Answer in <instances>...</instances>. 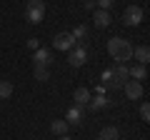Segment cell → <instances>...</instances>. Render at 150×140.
Returning <instances> with one entry per match:
<instances>
[{"label":"cell","instance_id":"8","mask_svg":"<svg viewBox=\"0 0 150 140\" xmlns=\"http://www.w3.org/2000/svg\"><path fill=\"white\" fill-rule=\"evenodd\" d=\"M90 98H93V93L88 88H75V93H73V100H75L78 108H85L88 103H90Z\"/></svg>","mask_w":150,"mask_h":140},{"label":"cell","instance_id":"15","mask_svg":"<svg viewBox=\"0 0 150 140\" xmlns=\"http://www.w3.org/2000/svg\"><path fill=\"white\" fill-rule=\"evenodd\" d=\"M98 140H120V130L115 128V125H108V128H103V130H100Z\"/></svg>","mask_w":150,"mask_h":140},{"label":"cell","instance_id":"21","mask_svg":"<svg viewBox=\"0 0 150 140\" xmlns=\"http://www.w3.org/2000/svg\"><path fill=\"white\" fill-rule=\"evenodd\" d=\"M95 5H98V10H110L115 5V0H95Z\"/></svg>","mask_w":150,"mask_h":140},{"label":"cell","instance_id":"2","mask_svg":"<svg viewBox=\"0 0 150 140\" xmlns=\"http://www.w3.org/2000/svg\"><path fill=\"white\" fill-rule=\"evenodd\" d=\"M43 18H45V3H43V0H28V5H25V20L38 25Z\"/></svg>","mask_w":150,"mask_h":140},{"label":"cell","instance_id":"4","mask_svg":"<svg viewBox=\"0 0 150 140\" xmlns=\"http://www.w3.org/2000/svg\"><path fill=\"white\" fill-rule=\"evenodd\" d=\"M143 8L140 5H128L125 8V13H123V23L125 25H130V28H135V25H140L143 23Z\"/></svg>","mask_w":150,"mask_h":140},{"label":"cell","instance_id":"11","mask_svg":"<svg viewBox=\"0 0 150 140\" xmlns=\"http://www.w3.org/2000/svg\"><path fill=\"white\" fill-rule=\"evenodd\" d=\"M93 23H95V28H108L112 23V15H110V10H95V18H93Z\"/></svg>","mask_w":150,"mask_h":140},{"label":"cell","instance_id":"24","mask_svg":"<svg viewBox=\"0 0 150 140\" xmlns=\"http://www.w3.org/2000/svg\"><path fill=\"white\" fill-rule=\"evenodd\" d=\"M63 140H68V138H63Z\"/></svg>","mask_w":150,"mask_h":140},{"label":"cell","instance_id":"20","mask_svg":"<svg viewBox=\"0 0 150 140\" xmlns=\"http://www.w3.org/2000/svg\"><path fill=\"white\" fill-rule=\"evenodd\" d=\"M13 95V83L10 80H0V100H8Z\"/></svg>","mask_w":150,"mask_h":140},{"label":"cell","instance_id":"19","mask_svg":"<svg viewBox=\"0 0 150 140\" xmlns=\"http://www.w3.org/2000/svg\"><path fill=\"white\" fill-rule=\"evenodd\" d=\"M68 128H70V125L65 123V120H53V123H50L53 135H65V133H68Z\"/></svg>","mask_w":150,"mask_h":140},{"label":"cell","instance_id":"23","mask_svg":"<svg viewBox=\"0 0 150 140\" xmlns=\"http://www.w3.org/2000/svg\"><path fill=\"white\" fill-rule=\"evenodd\" d=\"M28 48H30V50H38L40 45H38V40H35V38H30V40H28Z\"/></svg>","mask_w":150,"mask_h":140},{"label":"cell","instance_id":"13","mask_svg":"<svg viewBox=\"0 0 150 140\" xmlns=\"http://www.w3.org/2000/svg\"><path fill=\"white\" fill-rule=\"evenodd\" d=\"M65 123H68V125H80L83 123V108L73 105V108L68 110V115H65Z\"/></svg>","mask_w":150,"mask_h":140},{"label":"cell","instance_id":"12","mask_svg":"<svg viewBox=\"0 0 150 140\" xmlns=\"http://www.w3.org/2000/svg\"><path fill=\"white\" fill-rule=\"evenodd\" d=\"M100 80H103V88H105V90H118V88H123L118 80H115L112 70H105V73L100 75Z\"/></svg>","mask_w":150,"mask_h":140},{"label":"cell","instance_id":"7","mask_svg":"<svg viewBox=\"0 0 150 140\" xmlns=\"http://www.w3.org/2000/svg\"><path fill=\"white\" fill-rule=\"evenodd\" d=\"M33 63L35 65H45V68H50V63H53V53H50L48 48H38L35 55H33Z\"/></svg>","mask_w":150,"mask_h":140},{"label":"cell","instance_id":"17","mask_svg":"<svg viewBox=\"0 0 150 140\" xmlns=\"http://www.w3.org/2000/svg\"><path fill=\"white\" fill-rule=\"evenodd\" d=\"M93 110H105L108 105H110V100L108 98H103V95H95V98H90V103H88Z\"/></svg>","mask_w":150,"mask_h":140},{"label":"cell","instance_id":"3","mask_svg":"<svg viewBox=\"0 0 150 140\" xmlns=\"http://www.w3.org/2000/svg\"><path fill=\"white\" fill-rule=\"evenodd\" d=\"M85 60H88V48L85 45H75V48H70L68 50V63L73 65V68H80V65H85Z\"/></svg>","mask_w":150,"mask_h":140},{"label":"cell","instance_id":"18","mask_svg":"<svg viewBox=\"0 0 150 140\" xmlns=\"http://www.w3.org/2000/svg\"><path fill=\"white\" fill-rule=\"evenodd\" d=\"M70 35H73V40H75V43L85 40V38H88V25H75L73 30H70Z\"/></svg>","mask_w":150,"mask_h":140},{"label":"cell","instance_id":"14","mask_svg":"<svg viewBox=\"0 0 150 140\" xmlns=\"http://www.w3.org/2000/svg\"><path fill=\"white\" fill-rule=\"evenodd\" d=\"M128 73H130V80H138V83H143L145 78H148V68H145V65H138V63H135L133 68H128Z\"/></svg>","mask_w":150,"mask_h":140},{"label":"cell","instance_id":"5","mask_svg":"<svg viewBox=\"0 0 150 140\" xmlns=\"http://www.w3.org/2000/svg\"><path fill=\"white\" fill-rule=\"evenodd\" d=\"M75 40H73V35H70V33H58V35H55L53 38V48L55 50H65V53H68L70 48H75Z\"/></svg>","mask_w":150,"mask_h":140},{"label":"cell","instance_id":"9","mask_svg":"<svg viewBox=\"0 0 150 140\" xmlns=\"http://www.w3.org/2000/svg\"><path fill=\"white\" fill-rule=\"evenodd\" d=\"M133 58L138 65H148L150 63V48L148 45H138V48H133Z\"/></svg>","mask_w":150,"mask_h":140},{"label":"cell","instance_id":"22","mask_svg":"<svg viewBox=\"0 0 150 140\" xmlns=\"http://www.w3.org/2000/svg\"><path fill=\"white\" fill-rule=\"evenodd\" d=\"M140 118H143V120H150V105H148V103L140 105Z\"/></svg>","mask_w":150,"mask_h":140},{"label":"cell","instance_id":"16","mask_svg":"<svg viewBox=\"0 0 150 140\" xmlns=\"http://www.w3.org/2000/svg\"><path fill=\"white\" fill-rule=\"evenodd\" d=\"M33 75H35V80L45 83V80H50V68H45V65H33Z\"/></svg>","mask_w":150,"mask_h":140},{"label":"cell","instance_id":"6","mask_svg":"<svg viewBox=\"0 0 150 140\" xmlns=\"http://www.w3.org/2000/svg\"><path fill=\"white\" fill-rule=\"evenodd\" d=\"M123 93H125V98H128V100H140V98H143V83L128 80V83L123 85Z\"/></svg>","mask_w":150,"mask_h":140},{"label":"cell","instance_id":"10","mask_svg":"<svg viewBox=\"0 0 150 140\" xmlns=\"http://www.w3.org/2000/svg\"><path fill=\"white\" fill-rule=\"evenodd\" d=\"M112 70V75H115V80L120 83V85H125V83L130 80V73H128V63H118L115 68H110Z\"/></svg>","mask_w":150,"mask_h":140},{"label":"cell","instance_id":"1","mask_svg":"<svg viewBox=\"0 0 150 140\" xmlns=\"http://www.w3.org/2000/svg\"><path fill=\"white\" fill-rule=\"evenodd\" d=\"M108 53L115 58V63H128V60H133V45L125 38H110L108 40Z\"/></svg>","mask_w":150,"mask_h":140}]
</instances>
